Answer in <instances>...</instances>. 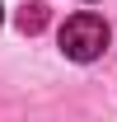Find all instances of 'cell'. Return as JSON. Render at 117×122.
I'll use <instances>...</instances> for the list:
<instances>
[{
  "label": "cell",
  "mask_w": 117,
  "mask_h": 122,
  "mask_svg": "<svg viewBox=\"0 0 117 122\" xmlns=\"http://www.w3.org/2000/svg\"><path fill=\"white\" fill-rule=\"evenodd\" d=\"M56 42H61V52L70 61H98L103 56V47H108V24H103L98 14H70L66 24H61V33H56Z\"/></svg>",
  "instance_id": "1"
},
{
  "label": "cell",
  "mask_w": 117,
  "mask_h": 122,
  "mask_svg": "<svg viewBox=\"0 0 117 122\" xmlns=\"http://www.w3.org/2000/svg\"><path fill=\"white\" fill-rule=\"evenodd\" d=\"M0 24H5V5H0Z\"/></svg>",
  "instance_id": "3"
},
{
  "label": "cell",
  "mask_w": 117,
  "mask_h": 122,
  "mask_svg": "<svg viewBox=\"0 0 117 122\" xmlns=\"http://www.w3.org/2000/svg\"><path fill=\"white\" fill-rule=\"evenodd\" d=\"M47 24V5H24V14H19V28L24 33H38Z\"/></svg>",
  "instance_id": "2"
}]
</instances>
